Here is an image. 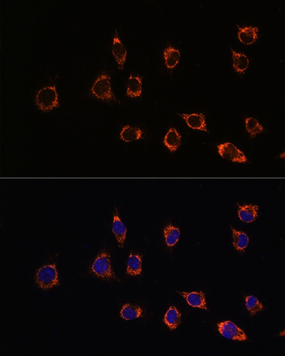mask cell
Segmentation results:
<instances>
[{
	"label": "cell",
	"instance_id": "5",
	"mask_svg": "<svg viewBox=\"0 0 285 356\" xmlns=\"http://www.w3.org/2000/svg\"><path fill=\"white\" fill-rule=\"evenodd\" d=\"M218 153L223 159L234 163H245L247 157L241 150L230 142L220 144L217 146Z\"/></svg>",
	"mask_w": 285,
	"mask_h": 356
},
{
	"label": "cell",
	"instance_id": "13",
	"mask_svg": "<svg viewBox=\"0 0 285 356\" xmlns=\"http://www.w3.org/2000/svg\"><path fill=\"white\" fill-rule=\"evenodd\" d=\"M142 78L140 76L130 75L127 82V95L131 98L140 97L142 95Z\"/></svg>",
	"mask_w": 285,
	"mask_h": 356
},
{
	"label": "cell",
	"instance_id": "1",
	"mask_svg": "<svg viewBox=\"0 0 285 356\" xmlns=\"http://www.w3.org/2000/svg\"><path fill=\"white\" fill-rule=\"evenodd\" d=\"M35 102L38 109L48 112L60 106L58 92L55 86H46L36 93Z\"/></svg>",
	"mask_w": 285,
	"mask_h": 356
},
{
	"label": "cell",
	"instance_id": "16",
	"mask_svg": "<svg viewBox=\"0 0 285 356\" xmlns=\"http://www.w3.org/2000/svg\"><path fill=\"white\" fill-rule=\"evenodd\" d=\"M142 273V259L140 255L132 252L128 258L127 273L131 276H139Z\"/></svg>",
	"mask_w": 285,
	"mask_h": 356
},
{
	"label": "cell",
	"instance_id": "11",
	"mask_svg": "<svg viewBox=\"0 0 285 356\" xmlns=\"http://www.w3.org/2000/svg\"><path fill=\"white\" fill-rule=\"evenodd\" d=\"M258 27L252 26L239 27L238 38L242 44L246 45H252L258 39Z\"/></svg>",
	"mask_w": 285,
	"mask_h": 356
},
{
	"label": "cell",
	"instance_id": "7",
	"mask_svg": "<svg viewBox=\"0 0 285 356\" xmlns=\"http://www.w3.org/2000/svg\"><path fill=\"white\" fill-rule=\"evenodd\" d=\"M112 54L117 62L119 68L123 70L127 59V51L125 45L120 39L117 29L113 38Z\"/></svg>",
	"mask_w": 285,
	"mask_h": 356
},
{
	"label": "cell",
	"instance_id": "8",
	"mask_svg": "<svg viewBox=\"0 0 285 356\" xmlns=\"http://www.w3.org/2000/svg\"><path fill=\"white\" fill-rule=\"evenodd\" d=\"M189 128L193 130H197L205 132H207L206 117L204 114L192 113V114H179Z\"/></svg>",
	"mask_w": 285,
	"mask_h": 356
},
{
	"label": "cell",
	"instance_id": "2",
	"mask_svg": "<svg viewBox=\"0 0 285 356\" xmlns=\"http://www.w3.org/2000/svg\"><path fill=\"white\" fill-rule=\"evenodd\" d=\"M90 93L93 97L103 102L117 100L111 88L110 77L106 73H103L95 79Z\"/></svg>",
	"mask_w": 285,
	"mask_h": 356
},
{
	"label": "cell",
	"instance_id": "20",
	"mask_svg": "<svg viewBox=\"0 0 285 356\" xmlns=\"http://www.w3.org/2000/svg\"><path fill=\"white\" fill-rule=\"evenodd\" d=\"M164 323L171 330L177 329L181 323V314L175 307H170L164 317Z\"/></svg>",
	"mask_w": 285,
	"mask_h": 356
},
{
	"label": "cell",
	"instance_id": "22",
	"mask_svg": "<svg viewBox=\"0 0 285 356\" xmlns=\"http://www.w3.org/2000/svg\"><path fill=\"white\" fill-rule=\"evenodd\" d=\"M233 232V245L238 252H243L249 244V237L243 231H239L231 226Z\"/></svg>",
	"mask_w": 285,
	"mask_h": 356
},
{
	"label": "cell",
	"instance_id": "6",
	"mask_svg": "<svg viewBox=\"0 0 285 356\" xmlns=\"http://www.w3.org/2000/svg\"><path fill=\"white\" fill-rule=\"evenodd\" d=\"M218 330L220 334L227 339L239 341H245L248 339L244 331L230 321L218 323Z\"/></svg>",
	"mask_w": 285,
	"mask_h": 356
},
{
	"label": "cell",
	"instance_id": "24",
	"mask_svg": "<svg viewBox=\"0 0 285 356\" xmlns=\"http://www.w3.org/2000/svg\"><path fill=\"white\" fill-rule=\"evenodd\" d=\"M246 307L252 316L258 314L263 310V305L256 296L250 295L245 298Z\"/></svg>",
	"mask_w": 285,
	"mask_h": 356
},
{
	"label": "cell",
	"instance_id": "18",
	"mask_svg": "<svg viewBox=\"0 0 285 356\" xmlns=\"http://www.w3.org/2000/svg\"><path fill=\"white\" fill-rule=\"evenodd\" d=\"M143 310L139 306L125 304L123 306L120 311V316L127 321L134 320L143 316Z\"/></svg>",
	"mask_w": 285,
	"mask_h": 356
},
{
	"label": "cell",
	"instance_id": "19",
	"mask_svg": "<svg viewBox=\"0 0 285 356\" xmlns=\"http://www.w3.org/2000/svg\"><path fill=\"white\" fill-rule=\"evenodd\" d=\"M180 56L181 54L179 49H175L171 45L165 48L163 51V58L167 69H173L178 65Z\"/></svg>",
	"mask_w": 285,
	"mask_h": 356
},
{
	"label": "cell",
	"instance_id": "25",
	"mask_svg": "<svg viewBox=\"0 0 285 356\" xmlns=\"http://www.w3.org/2000/svg\"><path fill=\"white\" fill-rule=\"evenodd\" d=\"M284 156H285V153L282 152V153H281V154H280L279 157H280V158H284Z\"/></svg>",
	"mask_w": 285,
	"mask_h": 356
},
{
	"label": "cell",
	"instance_id": "9",
	"mask_svg": "<svg viewBox=\"0 0 285 356\" xmlns=\"http://www.w3.org/2000/svg\"><path fill=\"white\" fill-rule=\"evenodd\" d=\"M186 300L189 306L193 308L208 310L207 308L206 295L202 291L178 292Z\"/></svg>",
	"mask_w": 285,
	"mask_h": 356
},
{
	"label": "cell",
	"instance_id": "12",
	"mask_svg": "<svg viewBox=\"0 0 285 356\" xmlns=\"http://www.w3.org/2000/svg\"><path fill=\"white\" fill-rule=\"evenodd\" d=\"M259 207L255 205H239L238 216L242 222L252 223L258 217Z\"/></svg>",
	"mask_w": 285,
	"mask_h": 356
},
{
	"label": "cell",
	"instance_id": "15",
	"mask_svg": "<svg viewBox=\"0 0 285 356\" xmlns=\"http://www.w3.org/2000/svg\"><path fill=\"white\" fill-rule=\"evenodd\" d=\"M143 132L140 128L126 125L120 132V138L125 142L131 143L143 139Z\"/></svg>",
	"mask_w": 285,
	"mask_h": 356
},
{
	"label": "cell",
	"instance_id": "14",
	"mask_svg": "<svg viewBox=\"0 0 285 356\" xmlns=\"http://www.w3.org/2000/svg\"><path fill=\"white\" fill-rule=\"evenodd\" d=\"M181 135L174 128H171L166 134L163 144L170 152L177 151L181 145Z\"/></svg>",
	"mask_w": 285,
	"mask_h": 356
},
{
	"label": "cell",
	"instance_id": "23",
	"mask_svg": "<svg viewBox=\"0 0 285 356\" xmlns=\"http://www.w3.org/2000/svg\"><path fill=\"white\" fill-rule=\"evenodd\" d=\"M246 129L250 134L251 138H254L257 135L263 133L264 128L260 124L258 121L254 117L245 118Z\"/></svg>",
	"mask_w": 285,
	"mask_h": 356
},
{
	"label": "cell",
	"instance_id": "4",
	"mask_svg": "<svg viewBox=\"0 0 285 356\" xmlns=\"http://www.w3.org/2000/svg\"><path fill=\"white\" fill-rule=\"evenodd\" d=\"M35 279L38 287L43 290H49L59 286V273L55 264H48L38 269Z\"/></svg>",
	"mask_w": 285,
	"mask_h": 356
},
{
	"label": "cell",
	"instance_id": "10",
	"mask_svg": "<svg viewBox=\"0 0 285 356\" xmlns=\"http://www.w3.org/2000/svg\"><path fill=\"white\" fill-rule=\"evenodd\" d=\"M112 232L117 240L119 247L123 248L124 246L125 240H126L127 229L119 216L117 208L116 209L115 213L113 214Z\"/></svg>",
	"mask_w": 285,
	"mask_h": 356
},
{
	"label": "cell",
	"instance_id": "3",
	"mask_svg": "<svg viewBox=\"0 0 285 356\" xmlns=\"http://www.w3.org/2000/svg\"><path fill=\"white\" fill-rule=\"evenodd\" d=\"M90 273L104 280L116 279V275L111 267L110 255L105 251L100 253L90 269Z\"/></svg>",
	"mask_w": 285,
	"mask_h": 356
},
{
	"label": "cell",
	"instance_id": "17",
	"mask_svg": "<svg viewBox=\"0 0 285 356\" xmlns=\"http://www.w3.org/2000/svg\"><path fill=\"white\" fill-rule=\"evenodd\" d=\"M232 52L233 67L238 74H244L249 66L250 61L245 54L240 53L234 51L231 47H230Z\"/></svg>",
	"mask_w": 285,
	"mask_h": 356
},
{
	"label": "cell",
	"instance_id": "21",
	"mask_svg": "<svg viewBox=\"0 0 285 356\" xmlns=\"http://www.w3.org/2000/svg\"><path fill=\"white\" fill-rule=\"evenodd\" d=\"M165 243L168 248H173L179 242L180 238V230L179 228L168 223L163 229Z\"/></svg>",
	"mask_w": 285,
	"mask_h": 356
}]
</instances>
